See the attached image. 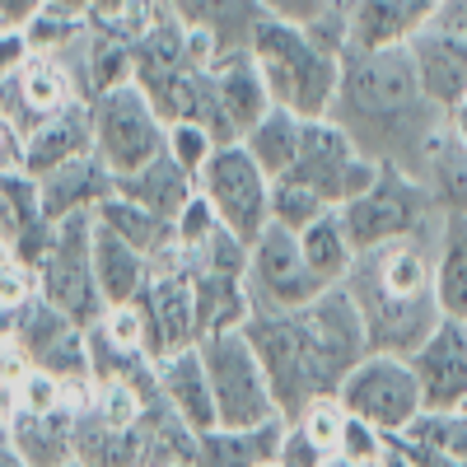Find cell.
I'll list each match as a JSON object with an SVG mask.
<instances>
[{
    "mask_svg": "<svg viewBox=\"0 0 467 467\" xmlns=\"http://www.w3.org/2000/svg\"><path fill=\"white\" fill-rule=\"evenodd\" d=\"M285 178H299L304 187H314L327 206H346L350 197L379 178V160L346 136L341 122L332 117H308L304 136H299V154H295V169Z\"/></svg>",
    "mask_w": 467,
    "mask_h": 467,
    "instance_id": "cell-11",
    "label": "cell"
},
{
    "mask_svg": "<svg viewBox=\"0 0 467 467\" xmlns=\"http://www.w3.org/2000/svg\"><path fill=\"white\" fill-rule=\"evenodd\" d=\"M266 15H276V19H295V24H308V19H318L323 10L332 5H346V0H262Z\"/></svg>",
    "mask_w": 467,
    "mask_h": 467,
    "instance_id": "cell-44",
    "label": "cell"
},
{
    "mask_svg": "<svg viewBox=\"0 0 467 467\" xmlns=\"http://www.w3.org/2000/svg\"><path fill=\"white\" fill-rule=\"evenodd\" d=\"M244 332L266 369V383L285 420L299 416L314 398L337 393L346 369L369 350L365 318L341 285L323 290L304 308H253Z\"/></svg>",
    "mask_w": 467,
    "mask_h": 467,
    "instance_id": "cell-2",
    "label": "cell"
},
{
    "mask_svg": "<svg viewBox=\"0 0 467 467\" xmlns=\"http://www.w3.org/2000/svg\"><path fill=\"white\" fill-rule=\"evenodd\" d=\"M37 10H43V0H0V19H5V28H24Z\"/></svg>",
    "mask_w": 467,
    "mask_h": 467,
    "instance_id": "cell-47",
    "label": "cell"
},
{
    "mask_svg": "<svg viewBox=\"0 0 467 467\" xmlns=\"http://www.w3.org/2000/svg\"><path fill=\"white\" fill-rule=\"evenodd\" d=\"M136 304L145 314V350L154 360L173 356L182 346H197V266L182 248L154 262Z\"/></svg>",
    "mask_w": 467,
    "mask_h": 467,
    "instance_id": "cell-13",
    "label": "cell"
},
{
    "mask_svg": "<svg viewBox=\"0 0 467 467\" xmlns=\"http://www.w3.org/2000/svg\"><path fill=\"white\" fill-rule=\"evenodd\" d=\"M411 369L420 383V398L431 411H458L467 407V327L453 318H440V327L411 350Z\"/></svg>",
    "mask_w": 467,
    "mask_h": 467,
    "instance_id": "cell-14",
    "label": "cell"
},
{
    "mask_svg": "<svg viewBox=\"0 0 467 467\" xmlns=\"http://www.w3.org/2000/svg\"><path fill=\"white\" fill-rule=\"evenodd\" d=\"M197 346H202L211 398H215V425H266L281 416L276 393H271L266 369L244 327L202 337Z\"/></svg>",
    "mask_w": 467,
    "mask_h": 467,
    "instance_id": "cell-7",
    "label": "cell"
},
{
    "mask_svg": "<svg viewBox=\"0 0 467 467\" xmlns=\"http://www.w3.org/2000/svg\"><path fill=\"white\" fill-rule=\"evenodd\" d=\"M169 15V0H89V28L117 37V43H140V37Z\"/></svg>",
    "mask_w": 467,
    "mask_h": 467,
    "instance_id": "cell-32",
    "label": "cell"
},
{
    "mask_svg": "<svg viewBox=\"0 0 467 467\" xmlns=\"http://www.w3.org/2000/svg\"><path fill=\"white\" fill-rule=\"evenodd\" d=\"M337 211L356 253L379 248L388 239H407V234H425L444 220L431 182H420L416 173H402L393 164H379V178Z\"/></svg>",
    "mask_w": 467,
    "mask_h": 467,
    "instance_id": "cell-5",
    "label": "cell"
},
{
    "mask_svg": "<svg viewBox=\"0 0 467 467\" xmlns=\"http://www.w3.org/2000/svg\"><path fill=\"white\" fill-rule=\"evenodd\" d=\"M215 145H220V140H215L202 122H173V127H169V154H173L187 173H202V164L211 160Z\"/></svg>",
    "mask_w": 467,
    "mask_h": 467,
    "instance_id": "cell-40",
    "label": "cell"
},
{
    "mask_svg": "<svg viewBox=\"0 0 467 467\" xmlns=\"http://www.w3.org/2000/svg\"><path fill=\"white\" fill-rule=\"evenodd\" d=\"M211 85H215V103H220V117H224V127L234 131V140H244V131H253L262 117L276 108L271 103L266 80H262V66H257V57L248 47L224 52L211 66Z\"/></svg>",
    "mask_w": 467,
    "mask_h": 467,
    "instance_id": "cell-16",
    "label": "cell"
},
{
    "mask_svg": "<svg viewBox=\"0 0 467 467\" xmlns=\"http://www.w3.org/2000/svg\"><path fill=\"white\" fill-rule=\"evenodd\" d=\"M160 369V398L192 425V431H211L215 425V398H211V379H206V360L202 346H182L173 356L154 360Z\"/></svg>",
    "mask_w": 467,
    "mask_h": 467,
    "instance_id": "cell-21",
    "label": "cell"
},
{
    "mask_svg": "<svg viewBox=\"0 0 467 467\" xmlns=\"http://www.w3.org/2000/svg\"><path fill=\"white\" fill-rule=\"evenodd\" d=\"M444 131H449L453 145L467 150V99H458L453 108H444Z\"/></svg>",
    "mask_w": 467,
    "mask_h": 467,
    "instance_id": "cell-48",
    "label": "cell"
},
{
    "mask_svg": "<svg viewBox=\"0 0 467 467\" xmlns=\"http://www.w3.org/2000/svg\"><path fill=\"white\" fill-rule=\"evenodd\" d=\"M28 57H33V47H28L24 28H0V80L19 75L28 66Z\"/></svg>",
    "mask_w": 467,
    "mask_h": 467,
    "instance_id": "cell-43",
    "label": "cell"
},
{
    "mask_svg": "<svg viewBox=\"0 0 467 467\" xmlns=\"http://www.w3.org/2000/svg\"><path fill=\"white\" fill-rule=\"evenodd\" d=\"M244 285H248L253 308H304V304H314L323 290H332L318 271L308 266V257L299 248V234L276 224V220L248 244Z\"/></svg>",
    "mask_w": 467,
    "mask_h": 467,
    "instance_id": "cell-12",
    "label": "cell"
},
{
    "mask_svg": "<svg viewBox=\"0 0 467 467\" xmlns=\"http://www.w3.org/2000/svg\"><path fill=\"white\" fill-rule=\"evenodd\" d=\"M440 0H346V47H407L435 24Z\"/></svg>",
    "mask_w": 467,
    "mask_h": 467,
    "instance_id": "cell-15",
    "label": "cell"
},
{
    "mask_svg": "<svg viewBox=\"0 0 467 467\" xmlns=\"http://www.w3.org/2000/svg\"><path fill=\"white\" fill-rule=\"evenodd\" d=\"M75 407L61 411H10L5 444L28 467H75Z\"/></svg>",
    "mask_w": 467,
    "mask_h": 467,
    "instance_id": "cell-17",
    "label": "cell"
},
{
    "mask_svg": "<svg viewBox=\"0 0 467 467\" xmlns=\"http://www.w3.org/2000/svg\"><path fill=\"white\" fill-rule=\"evenodd\" d=\"M327 117L346 127L369 160L416 173L420 182L449 140L444 108L420 89L411 47H346Z\"/></svg>",
    "mask_w": 467,
    "mask_h": 467,
    "instance_id": "cell-1",
    "label": "cell"
},
{
    "mask_svg": "<svg viewBox=\"0 0 467 467\" xmlns=\"http://www.w3.org/2000/svg\"><path fill=\"white\" fill-rule=\"evenodd\" d=\"M5 169H24V136L0 117V173Z\"/></svg>",
    "mask_w": 467,
    "mask_h": 467,
    "instance_id": "cell-45",
    "label": "cell"
},
{
    "mask_svg": "<svg viewBox=\"0 0 467 467\" xmlns=\"http://www.w3.org/2000/svg\"><path fill=\"white\" fill-rule=\"evenodd\" d=\"M285 435V416L266 425H211L197 435L192 467H262L276 458V444Z\"/></svg>",
    "mask_w": 467,
    "mask_h": 467,
    "instance_id": "cell-22",
    "label": "cell"
},
{
    "mask_svg": "<svg viewBox=\"0 0 467 467\" xmlns=\"http://www.w3.org/2000/svg\"><path fill=\"white\" fill-rule=\"evenodd\" d=\"M299 431L314 440L318 449H327V453H337V440H341V420H346V407L337 402V393H323V398H314L299 416H290Z\"/></svg>",
    "mask_w": 467,
    "mask_h": 467,
    "instance_id": "cell-38",
    "label": "cell"
},
{
    "mask_svg": "<svg viewBox=\"0 0 467 467\" xmlns=\"http://www.w3.org/2000/svg\"><path fill=\"white\" fill-rule=\"evenodd\" d=\"M248 52L262 66V80L271 89V103L295 112V117H327L332 99H337V80H341V57L327 52L314 33L295 19H276L266 15L253 28Z\"/></svg>",
    "mask_w": 467,
    "mask_h": 467,
    "instance_id": "cell-4",
    "label": "cell"
},
{
    "mask_svg": "<svg viewBox=\"0 0 467 467\" xmlns=\"http://www.w3.org/2000/svg\"><path fill=\"white\" fill-rule=\"evenodd\" d=\"M327 211H337V206H327L314 187H304L299 178H276L271 182V220L276 224H285V229H308L318 215H327Z\"/></svg>",
    "mask_w": 467,
    "mask_h": 467,
    "instance_id": "cell-36",
    "label": "cell"
},
{
    "mask_svg": "<svg viewBox=\"0 0 467 467\" xmlns=\"http://www.w3.org/2000/svg\"><path fill=\"white\" fill-rule=\"evenodd\" d=\"M94 154V122H89V103H70L57 117L37 122L24 136V173L43 178L70 160H85Z\"/></svg>",
    "mask_w": 467,
    "mask_h": 467,
    "instance_id": "cell-18",
    "label": "cell"
},
{
    "mask_svg": "<svg viewBox=\"0 0 467 467\" xmlns=\"http://www.w3.org/2000/svg\"><path fill=\"white\" fill-rule=\"evenodd\" d=\"M112 192L127 197V202H136V206H145V211H154V215H164V220H178V211L192 202V192H197V173H187L164 150L160 160H150L145 169L117 178Z\"/></svg>",
    "mask_w": 467,
    "mask_h": 467,
    "instance_id": "cell-25",
    "label": "cell"
},
{
    "mask_svg": "<svg viewBox=\"0 0 467 467\" xmlns=\"http://www.w3.org/2000/svg\"><path fill=\"white\" fill-rule=\"evenodd\" d=\"M220 229V215H215V206L202 197V192H192V202L178 211V220H173V234H178V248L182 253H197L211 234Z\"/></svg>",
    "mask_w": 467,
    "mask_h": 467,
    "instance_id": "cell-39",
    "label": "cell"
},
{
    "mask_svg": "<svg viewBox=\"0 0 467 467\" xmlns=\"http://www.w3.org/2000/svg\"><path fill=\"white\" fill-rule=\"evenodd\" d=\"M57 61L70 70L80 103H89V99H99V94L131 80V47L117 43V37H108V33H99V28H85Z\"/></svg>",
    "mask_w": 467,
    "mask_h": 467,
    "instance_id": "cell-20",
    "label": "cell"
},
{
    "mask_svg": "<svg viewBox=\"0 0 467 467\" xmlns=\"http://www.w3.org/2000/svg\"><path fill=\"white\" fill-rule=\"evenodd\" d=\"M169 10H173V19L182 28L211 33L215 43H220V57L248 47L253 43V28L266 19L262 0H169Z\"/></svg>",
    "mask_w": 467,
    "mask_h": 467,
    "instance_id": "cell-24",
    "label": "cell"
},
{
    "mask_svg": "<svg viewBox=\"0 0 467 467\" xmlns=\"http://www.w3.org/2000/svg\"><path fill=\"white\" fill-rule=\"evenodd\" d=\"M337 402L369 420L383 435H402L407 425L425 411L420 383L407 356H393V350H365V356L346 369V379L337 383Z\"/></svg>",
    "mask_w": 467,
    "mask_h": 467,
    "instance_id": "cell-9",
    "label": "cell"
},
{
    "mask_svg": "<svg viewBox=\"0 0 467 467\" xmlns=\"http://www.w3.org/2000/svg\"><path fill=\"white\" fill-rule=\"evenodd\" d=\"M33 276H37V295L57 304L80 327H94L103 318L108 304L94 281V211H75V215L57 220L52 244Z\"/></svg>",
    "mask_w": 467,
    "mask_h": 467,
    "instance_id": "cell-8",
    "label": "cell"
},
{
    "mask_svg": "<svg viewBox=\"0 0 467 467\" xmlns=\"http://www.w3.org/2000/svg\"><path fill=\"white\" fill-rule=\"evenodd\" d=\"M150 271H154V262L140 248H131L122 234H112V229H103L94 220V281H99V295H103L108 308L112 304H131L145 290Z\"/></svg>",
    "mask_w": 467,
    "mask_h": 467,
    "instance_id": "cell-26",
    "label": "cell"
},
{
    "mask_svg": "<svg viewBox=\"0 0 467 467\" xmlns=\"http://www.w3.org/2000/svg\"><path fill=\"white\" fill-rule=\"evenodd\" d=\"M197 192L215 206L220 224L253 244L271 224V178L257 169V160L244 150V140H224L211 150V160L197 173Z\"/></svg>",
    "mask_w": 467,
    "mask_h": 467,
    "instance_id": "cell-10",
    "label": "cell"
},
{
    "mask_svg": "<svg viewBox=\"0 0 467 467\" xmlns=\"http://www.w3.org/2000/svg\"><path fill=\"white\" fill-rule=\"evenodd\" d=\"M318 467H360V462H350L346 453H327V458H323Z\"/></svg>",
    "mask_w": 467,
    "mask_h": 467,
    "instance_id": "cell-52",
    "label": "cell"
},
{
    "mask_svg": "<svg viewBox=\"0 0 467 467\" xmlns=\"http://www.w3.org/2000/svg\"><path fill=\"white\" fill-rule=\"evenodd\" d=\"M299 248H304L308 266H314L327 285H341L350 262H356V244H350V234L341 224V211H327L308 229H299Z\"/></svg>",
    "mask_w": 467,
    "mask_h": 467,
    "instance_id": "cell-31",
    "label": "cell"
},
{
    "mask_svg": "<svg viewBox=\"0 0 467 467\" xmlns=\"http://www.w3.org/2000/svg\"><path fill=\"white\" fill-rule=\"evenodd\" d=\"M398 440L467 462V407H458V411H431V407H425Z\"/></svg>",
    "mask_w": 467,
    "mask_h": 467,
    "instance_id": "cell-34",
    "label": "cell"
},
{
    "mask_svg": "<svg viewBox=\"0 0 467 467\" xmlns=\"http://www.w3.org/2000/svg\"><path fill=\"white\" fill-rule=\"evenodd\" d=\"M169 467H192V462H169Z\"/></svg>",
    "mask_w": 467,
    "mask_h": 467,
    "instance_id": "cell-55",
    "label": "cell"
},
{
    "mask_svg": "<svg viewBox=\"0 0 467 467\" xmlns=\"http://www.w3.org/2000/svg\"><path fill=\"white\" fill-rule=\"evenodd\" d=\"M402 449L411 453L416 467H467L462 458H444V453H435V449H420V444H407V440H402Z\"/></svg>",
    "mask_w": 467,
    "mask_h": 467,
    "instance_id": "cell-49",
    "label": "cell"
},
{
    "mask_svg": "<svg viewBox=\"0 0 467 467\" xmlns=\"http://www.w3.org/2000/svg\"><path fill=\"white\" fill-rule=\"evenodd\" d=\"M0 444H5V431H0Z\"/></svg>",
    "mask_w": 467,
    "mask_h": 467,
    "instance_id": "cell-56",
    "label": "cell"
},
{
    "mask_svg": "<svg viewBox=\"0 0 467 467\" xmlns=\"http://www.w3.org/2000/svg\"><path fill=\"white\" fill-rule=\"evenodd\" d=\"M435 290L444 318L467 327V220L444 215L440 229V253H435Z\"/></svg>",
    "mask_w": 467,
    "mask_h": 467,
    "instance_id": "cell-30",
    "label": "cell"
},
{
    "mask_svg": "<svg viewBox=\"0 0 467 467\" xmlns=\"http://www.w3.org/2000/svg\"><path fill=\"white\" fill-rule=\"evenodd\" d=\"M94 220H99L103 229H112V234H122V239H127L131 248H140L150 262L178 253L173 220L154 215V211H145V206H136V202H127V197H117V192L94 206Z\"/></svg>",
    "mask_w": 467,
    "mask_h": 467,
    "instance_id": "cell-27",
    "label": "cell"
},
{
    "mask_svg": "<svg viewBox=\"0 0 467 467\" xmlns=\"http://www.w3.org/2000/svg\"><path fill=\"white\" fill-rule=\"evenodd\" d=\"M262 467H281V462H276V458H271V462H262Z\"/></svg>",
    "mask_w": 467,
    "mask_h": 467,
    "instance_id": "cell-54",
    "label": "cell"
},
{
    "mask_svg": "<svg viewBox=\"0 0 467 467\" xmlns=\"http://www.w3.org/2000/svg\"><path fill=\"white\" fill-rule=\"evenodd\" d=\"M425 182H431V192H435V202H440L444 215H462L467 220V150L462 145L444 140L440 154H435V164H431V173H425Z\"/></svg>",
    "mask_w": 467,
    "mask_h": 467,
    "instance_id": "cell-35",
    "label": "cell"
},
{
    "mask_svg": "<svg viewBox=\"0 0 467 467\" xmlns=\"http://www.w3.org/2000/svg\"><path fill=\"white\" fill-rule=\"evenodd\" d=\"M0 28H5V19H0Z\"/></svg>",
    "mask_w": 467,
    "mask_h": 467,
    "instance_id": "cell-57",
    "label": "cell"
},
{
    "mask_svg": "<svg viewBox=\"0 0 467 467\" xmlns=\"http://www.w3.org/2000/svg\"><path fill=\"white\" fill-rule=\"evenodd\" d=\"M323 458H327V449H318L295 420H285V435H281V444H276V462H281V467H318Z\"/></svg>",
    "mask_w": 467,
    "mask_h": 467,
    "instance_id": "cell-42",
    "label": "cell"
},
{
    "mask_svg": "<svg viewBox=\"0 0 467 467\" xmlns=\"http://www.w3.org/2000/svg\"><path fill=\"white\" fill-rule=\"evenodd\" d=\"M85 28H89L85 15H66V10H57V5H43V10L24 24V37H28L33 57H61Z\"/></svg>",
    "mask_w": 467,
    "mask_h": 467,
    "instance_id": "cell-37",
    "label": "cell"
},
{
    "mask_svg": "<svg viewBox=\"0 0 467 467\" xmlns=\"http://www.w3.org/2000/svg\"><path fill=\"white\" fill-rule=\"evenodd\" d=\"M248 318H253V299H248L244 276H224V271L197 266V341L229 332V327H244Z\"/></svg>",
    "mask_w": 467,
    "mask_h": 467,
    "instance_id": "cell-28",
    "label": "cell"
},
{
    "mask_svg": "<svg viewBox=\"0 0 467 467\" xmlns=\"http://www.w3.org/2000/svg\"><path fill=\"white\" fill-rule=\"evenodd\" d=\"M43 5H57V10H66V15H85L89 0H43Z\"/></svg>",
    "mask_w": 467,
    "mask_h": 467,
    "instance_id": "cell-50",
    "label": "cell"
},
{
    "mask_svg": "<svg viewBox=\"0 0 467 467\" xmlns=\"http://www.w3.org/2000/svg\"><path fill=\"white\" fill-rule=\"evenodd\" d=\"M411 61L420 75V89L431 94V103L453 108L458 99H467V37L449 33V28H425L411 37Z\"/></svg>",
    "mask_w": 467,
    "mask_h": 467,
    "instance_id": "cell-19",
    "label": "cell"
},
{
    "mask_svg": "<svg viewBox=\"0 0 467 467\" xmlns=\"http://www.w3.org/2000/svg\"><path fill=\"white\" fill-rule=\"evenodd\" d=\"M10 257H15V253H10V244H5V239H0V262H10Z\"/></svg>",
    "mask_w": 467,
    "mask_h": 467,
    "instance_id": "cell-53",
    "label": "cell"
},
{
    "mask_svg": "<svg viewBox=\"0 0 467 467\" xmlns=\"http://www.w3.org/2000/svg\"><path fill=\"white\" fill-rule=\"evenodd\" d=\"M37 220H47L43 197H37V178L24 173V169H5L0 173V239L15 244Z\"/></svg>",
    "mask_w": 467,
    "mask_h": 467,
    "instance_id": "cell-33",
    "label": "cell"
},
{
    "mask_svg": "<svg viewBox=\"0 0 467 467\" xmlns=\"http://www.w3.org/2000/svg\"><path fill=\"white\" fill-rule=\"evenodd\" d=\"M440 229H444V220L425 234H407V239H388L379 248H365L350 262L341 290L360 308L369 350L411 356L440 327V318H444L440 290H435Z\"/></svg>",
    "mask_w": 467,
    "mask_h": 467,
    "instance_id": "cell-3",
    "label": "cell"
},
{
    "mask_svg": "<svg viewBox=\"0 0 467 467\" xmlns=\"http://www.w3.org/2000/svg\"><path fill=\"white\" fill-rule=\"evenodd\" d=\"M112 173L103 169L99 154H85V160H70L52 173L37 178V197H43V215L57 224L75 211H94L103 197H112Z\"/></svg>",
    "mask_w": 467,
    "mask_h": 467,
    "instance_id": "cell-23",
    "label": "cell"
},
{
    "mask_svg": "<svg viewBox=\"0 0 467 467\" xmlns=\"http://www.w3.org/2000/svg\"><path fill=\"white\" fill-rule=\"evenodd\" d=\"M383 444H388V435H383V431H374L369 420H360V416H350V411H346V420H341V440H337V453H346L350 462L369 467V462L383 453Z\"/></svg>",
    "mask_w": 467,
    "mask_h": 467,
    "instance_id": "cell-41",
    "label": "cell"
},
{
    "mask_svg": "<svg viewBox=\"0 0 467 467\" xmlns=\"http://www.w3.org/2000/svg\"><path fill=\"white\" fill-rule=\"evenodd\" d=\"M89 122H94V154L112 178H127L169 150V122L154 112L150 94L136 80L89 99Z\"/></svg>",
    "mask_w": 467,
    "mask_h": 467,
    "instance_id": "cell-6",
    "label": "cell"
},
{
    "mask_svg": "<svg viewBox=\"0 0 467 467\" xmlns=\"http://www.w3.org/2000/svg\"><path fill=\"white\" fill-rule=\"evenodd\" d=\"M435 28H449V33H462L467 37V0H440Z\"/></svg>",
    "mask_w": 467,
    "mask_h": 467,
    "instance_id": "cell-46",
    "label": "cell"
},
{
    "mask_svg": "<svg viewBox=\"0 0 467 467\" xmlns=\"http://www.w3.org/2000/svg\"><path fill=\"white\" fill-rule=\"evenodd\" d=\"M299 136H304V117H295L285 108H271L253 131H244V150L257 160V169L276 182V178H285L295 169Z\"/></svg>",
    "mask_w": 467,
    "mask_h": 467,
    "instance_id": "cell-29",
    "label": "cell"
},
{
    "mask_svg": "<svg viewBox=\"0 0 467 467\" xmlns=\"http://www.w3.org/2000/svg\"><path fill=\"white\" fill-rule=\"evenodd\" d=\"M0 467H28V462H24L10 444H0ZM75 467H80V462H75Z\"/></svg>",
    "mask_w": 467,
    "mask_h": 467,
    "instance_id": "cell-51",
    "label": "cell"
}]
</instances>
